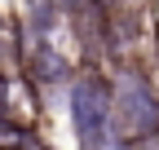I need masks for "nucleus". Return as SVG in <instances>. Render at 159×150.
Segmentation results:
<instances>
[{
    "instance_id": "obj_1",
    "label": "nucleus",
    "mask_w": 159,
    "mask_h": 150,
    "mask_svg": "<svg viewBox=\"0 0 159 150\" xmlns=\"http://www.w3.org/2000/svg\"><path fill=\"white\" fill-rule=\"evenodd\" d=\"M159 133V88L146 62H115L111 71V141Z\"/></svg>"
},
{
    "instance_id": "obj_2",
    "label": "nucleus",
    "mask_w": 159,
    "mask_h": 150,
    "mask_svg": "<svg viewBox=\"0 0 159 150\" xmlns=\"http://www.w3.org/2000/svg\"><path fill=\"white\" fill-rule=\"evenodd\" d=\"M66 119L80 150H106L111 146V71L84 62L66 84Z\"/></svg>"
},
{
    "instance_id": "obj_3",
    "label": "nucleus",
    "mask_w": 159,
    "mask_h": 150,
    "mask_svg": "<svg viewBox=\"0 0 159 150\" xmlns=\"http://www.w3.org/2000/svg\"><path fill=\"white\" fill-rule=\"evenodd\" d=\"M18 66H22L35 84H44V88H53V84H62V88H66V84H71V75L80 71V66L66 58V53L49 40V35H31L27 49L18 53Z\"/></svg>"
},
{
    "instance_id": "obj_4",
    "label": "nucleus",
    "mask_w": 159,
    "mask_h": 150,
    "mask_svg": "<svg viewBox=\"0 0 159 150\" xmlns=\"http://www.w3.org/2000/svg\"><path fill=\"white\" fill-rule=\"evenodd\" d=\"M57 13H62V0H27L22 31H27V35H53Z\"/></svg>"
},
{
    "instance_id": "obj_5",
    "label": "nucleus",
    "mask_w": 159,
    "mask_h": 150,
    "mask_svg": "<svg viewBox=\"0 0 159 150\" xmlns=\"http://www.w3.org/2000/svg\"><path fill=\"white\" fill-rule=\"evenodd\" d=\"M93 5L106 18H115V13H146V0H93Z\"/></svg>"
},
{
    "instance_id": "obj_6",
    "label": "nucleus",
    "mask_w": 159,
    "mask_h": 150,
    "mask_svg": "<svg viewBox=\"0 0 159 150\" xmlns=\"http://www.w3.org/2000/svg\"><path fill=\"white\" fill-rule=\"evenodd\" d=\"M9 93H13V88H9V75L0 71V119H18L13 106H9Z\"/></svg>"
},
{
    "instance_id": "obj_7",
    "label": "nucleus",
    "mask_w": 159,
    "mask_h": 150,
    "mask_svg": "<svg viewBox=\"0 0 159 150\" xmlns=\"http://www.w3.org/2000/svg\"><path fill=\"white\" fill-rule=\"evenodd\" d=\"M0 150H9V146H0Z\"/></svg>"
}]
</instances>
